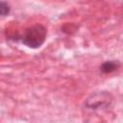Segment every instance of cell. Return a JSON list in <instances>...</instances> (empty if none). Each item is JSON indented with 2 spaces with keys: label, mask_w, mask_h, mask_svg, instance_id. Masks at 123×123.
Segmentation results:
<instances>
[{
  "label": "cell",
  "mask_w": 123,
  "mask_h": 123,
  "mask_svg": "<svg viewBox=\"0 0 123 123\" xmlns=\"http://www.w3.org/2000/svg\"><path fill=\"white\" fill-rule=\"evenodd\" d=\"M10 12H11L10 5L5 1H0V15L6 16L10 13Z\"/></svg>",
  "instance_id": "4"
},
{
  "label": "cell",
  "mask_w": 123,
  "mask_h": 123,
  "mask_svg": "<svg viewBox=\"0 0 123 123\" xmlns=\"http://www.w3.org/2000/svg\"><path fill=\"white\" fill-rule=\"evenodd\" d=\"M22 43L30 48L40 47L46 38V28L41 24H36L32 27L27 28L23 36L19 37Z\"/></svg>",
  "instance_id": "1"
},
{
  "label": "cell",
  "mask_w": 123,
  "mask_h": 123,
  "mask_svg": "<svg viewBox=\"0 0 123 123\" xmlns=\"http://www.w3.org/2000/svg\"><path fill=\"white\" fill-rule=\"evenodd\" d=\"M112 97L107 91H100L91 94L86 101L85 106L91 110H99L108 108L111 103Z\"/></svg>",
  "instance_id": "2"
},
{
  "label": "cell",
  "mask_w": 123,
  "mask_h": 123,
  "mask_svg": "<svg viewBox=\"0 0 123 123\" xmlns=\"http://www.w3.org/2000/svg\"><path fill=\"white\" fill-rule=\"evenodd\" d=\"M119 62H114V61H107L105 62H103L101 64V67H100V70L105 73V74H108V73H111L113 71H115L118 67H119Z\"/></svg>",
  "instance_id": "3"
}]
</instances>
